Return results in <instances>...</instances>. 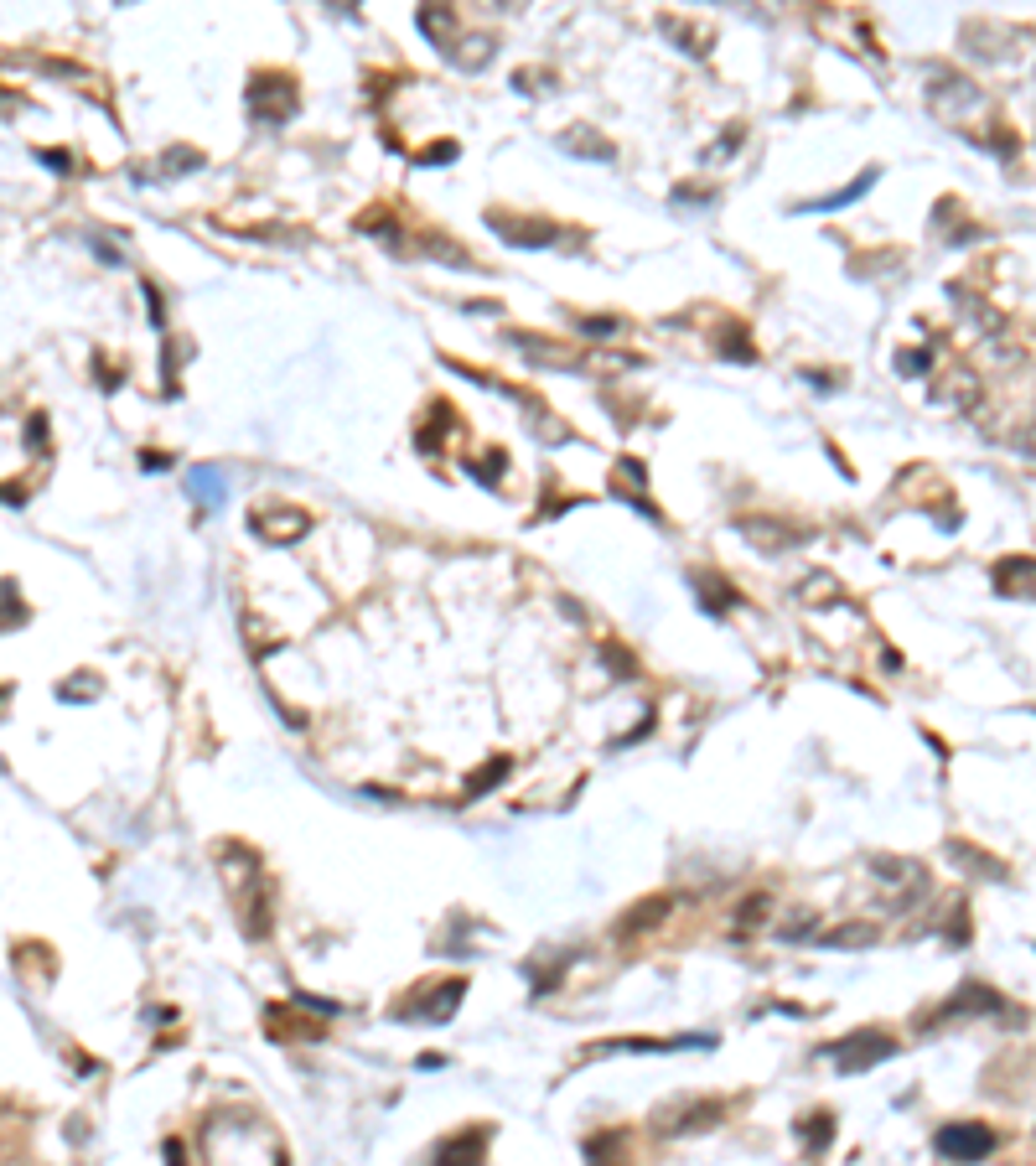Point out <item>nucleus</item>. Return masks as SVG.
<instances>
[{
    "label": "nucleus",
    "instance_id": "2",
    "mask_svg": "<svg viewBox=\"0 0 1036 1166\" xmlns=\"http://www.w3.org/2000/svg\"><path fill=\"white\" fill-rule=\"evenodd\" d=\"M891 1053V1042L881 1037V1031H861L850 1047H840V1063L845 1068H866V1063H876V1058H886Z\"/></svg>",
    "mask_w": 1036,
    "mask_h": 1166
},
{
    "label": "nucleus",
    "instance_id": "1",
    "mask_svg": "<svg viewBox=\"0 0 1036 1166\" xmlns=\"http://www.w3.org/2000/svg\"><path fill=\"white\" fill-rule=\"evenodd\" d=\"M989 1146H995V1136H989L984 1125H954V1131H943V1136H938V1151H943V1156H954V1161L989 1156Z\"/></svg>",
    "mask_w": 1036,
    "mask_h": 1166
}]
</instances>
